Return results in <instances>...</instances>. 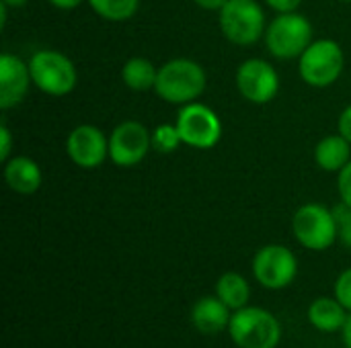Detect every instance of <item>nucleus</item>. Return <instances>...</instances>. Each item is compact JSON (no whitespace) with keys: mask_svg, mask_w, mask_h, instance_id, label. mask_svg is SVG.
Returning a JSON list of instances; mask_svg holds the SVG:
<instances>
[{"mask_svg":"<svg viewBox=\"0 0 351 348\" xmlns=\"http://www.w3.org/2000/svg\"><path fill=\"white\" fill-rule=\"evenodd\" d=\"M337 191L341 197V203L350 205L351 207V160L343 166V170L337 172Z\"/></svg>","mask_w":351,"mask_h":348,"instance_id":"b1692460","label":"nucleus"},{"mask_svg":"<svg viewBox=\"0 0 351 348\" xmlns=\"http://www.w3.org/2000/svg\"><path fill=\"white\" fill-rule=\"evenodd\" d=\"M346 68V53L333 39H315L298 57L300 78L313 88H327L335 84Z\"/></svg>","mask_w":351,"mask_h":348,"instance_id":"f03ea898","label":"nucleus"},{"mask_svg":"<svg viewBox=\"0 0 351 348\" xmlns=\"http://www.w3.org/2000/svg\"><path fill=\"white\" fill-rule=\"evenodd\" d=\"M10 152H12V133L6 127V123L2 121V125H0V160L8 162L10 160Z\"/></svg>","mask_w":351,"mask_h":348,"instance_id":"393cba45","label":"nucleus"},{"mask_svg":"<svg viewBox=\"0 0 351 348\" xmlns=\"http://www.w3.org/2000/svg\"><path fill=\"white\" fill-rule=\"evenodd\" d=\"M206 84L208 76L202 64L189 57H175L158 68L154 92L162 101L183 107L195 103L204 94Z\"/></svg>","mask_w":351,"mask_h":348,"instance_id":"f257e3e1","label":"nucleus"},{"mask_svg":"<svg viewBox=\"0 0 351 348\" xmlns=\"http://www.w3.org/2000/svg\"><path fill=\"white\" fill-rule=\"evenodd\" d=\"M175 125L181 142L195 150H210L222 137V121L218 113L197 101L179 109Z\"/></svg>","mask_w":351,"mask_h":348,"instance_id":"6e6552de","label":"nucleus"},{"mask_svg":"<svg viewBox=\"0 0 351 348\" xmlns=\"http://www.w3.org/2000/svg\"><path fill=\"white\" fill-rule=\"evenodd\" d=\"M6 14H8V6L0 0V27L6 25Z\"/></svg>","mask_w":351,"mask_h":348,"instance_id":"2f4dec72","label":"nucleus"},{"mask_svg":"<svg viewBox=\"0 0 351 348\" xmlns=\"http://www.w3.org/2000/svg\"><path fill=\"white\" fill-rule=\"evenodd\" d=\"M343 343H346V347L351 348V316L348 318L346 326H343Z\"/></svg>","mask_w":351,"mask_h":348,"instance_id":"c756f323","label":"nucleus"},{"mask_svg":"<svg viewBox=\"0 0 351 348\" xmlns=\"http://www.w3.org/2000/svg\"><path fill=\"white\" fill-rule=\"evenodd\" d=\"M237 88L245 101L253 105H267L280 92V74L269 62L251 57L237 70Z\"/></svg>","mask_w":351,"mask_h":348,"instance_id":"9b49d317","label":"nucleus"},{"mask_svg":"<svg viewBox=\"0 0 351 348\" xmlns=\"http://www.w3.org/2000/svg\"><path fill=\"white\" fill-rule=\"evenodd\" d=\"M296 254L282 244H267L253 258V275L265 289L278 291L288 287L296 279Z\"/></svg>","mask_w":351,"mask_h":348,"instance_id":"1a4fd4ad","label":"nucleus"},{"mask_svg":"<svg viewBox=\"0 0 351 348\" xmlns=\"http://www.w3.org/2000/svg\"><path fill=\"white\" fill-rule=\"evenodd\" d=\"M313 41V25L300 12L278 14L265 29L267 51L278 59L300 57Z\"/></svg>","mask_w":351,"mask_h":348,"instance_id":"7ed1b4c3","label":"nucleus"},{"mask_svg":"<svg viewBox=\"0 0 351 348\" xmlns=\"http://www.w3.org/2000/svg\"><path fill=\"white\" fill-rule=\"evenodd\" d=\"M33 84L49 96H66L76 88L78 72L70 57L56 49L35 51L29 59Z\"/></svg>","mask_w":351,"mask_h":348,"instance_id":"20e7f679","label":"nucleus"},{"mask_svg":"<svg viewBox=\"0 0 351 348\" xmlns=\"http://www.w3.org/2000/svg\"><path fill=\"white\" fill-rule=\"evenodd\" d=\"M4 180L10 191L19 195H33L43 183V172L33 158L14 156L4 162Z\"/></svg>","mask_w":351,"mask_h":348,"instance_id":"4468645a","label":"nucleus"},{"mask_svg":"<svg viewBox=\"0 0 351 348\" xmlns=\"http://www.w3.org/2000/svg\"><path fill=\"white\" fill-rule=\"evenodd\" d=\"M158 68L146 57H130L121 68V80L130 90L146 92L154 90Z\"/></svg>","mask_w":351,"mask_h":348,"instance_id":"a211bd4d","label":"nucleus"},{"mask_svg":"<svg viewBox=\"0 0 351 348\" xmlns=\"http://www.w3.org/2000/svg\"><path fill=\"white\" fill-rule=\"evenodd\" d=\"M341 2H351V0H341Z\"/></svg>","mask_w":351,"mask_h":348,"instance_id":"473e14b6","label":"nucleus"},{"mask_svg":"<svg viewBox=\"0 0 351 348\" xmlns=\"http://www.w3.org/2000/svg\"><path fill=\"white\" fill-rule=\"evenodd\" d=\"M230 338L241 348H276L282 338V326L274 314L261 308H243L230 318Z\"/></svg>","mask_w":351,"mask_h":348,"instance_id":"423d86ee","label":"nucleus"},{"mask_svg":"<svg viewBox=\"0 0 351 348\" xmlns=\"http://www.w3.org/2000/svg\"><path fill=\"white\" fill-rule=\"evenodd\" d=\"M294 238L308 250L323 252L337 242V224L333 209L321 203L302 205L292 217Z\"/></svg>","mask_w":351,"mask_h":348,"instance_id":"0eeeda50","label":"nucleus"},{"mask_svg":"<svg viewBox=\"0 0 351 348\" xmlns=\"http://www.w3.org/2000/svg\"><path fill=\"white\" fill-rule=\"evenodd\" d=\"M220 12V31L234 45H253L265 37V12L257 0H228Z\"/></svg>","mask_w":351,"mask_h":348,"instance_id":"39448f33","label":"nucleus"},{"mask_svg":"<svg viewBox=\"0 0 351 348\" xmlns=\"http://www.w3.org/2000/svg\"><path fill=\"white\" fill-rule=\"evenodd\" d=\"M230 308L216 297H202L191 310V322L202 334H218L230 324Z\"/></svg>","mask_w":351,"mask_h":348,"instance_id":"2eb2a0df","label":"nucleus"},{"mask_svg":"<svg viewBox=\"0 0 351 348\" xmlns=\"http://www.w3.org/2000/svg\"><path fill=\"white\" fill-rule=\"evenodd\" d=\"M333 215L337 224V240L346 248H351V207L346 203H339L337 207H333Z\"/></svg>","mask_w":351,"mask_h":348,"instance_id":"4be33fe9","label":"nucleus"},{"mask_svg":"<svg viewBox=\"0 0 351 348\" xmlns=\"http://www.w3.org/2000/svg\"><path fill=\"white\" fill-rule=\"evenodd\" d=\"M8 8H23L29 0H2Z\"/></svg>","mask_w":351,"mask_h":348,"instance_id":"7c9ffc66","label":"nucleus"},{"mask_svg":"<svg viewBox=\"0 0 351 348\" xmlns=\"http://www.w3.org/2000/svg\"><path fill=\"white\" fill-rule=\"evenodd\" d=\"M350 160L351 144L341 133L323 137L315 148V162L325 172H339Z\"/></svg>","mask_w":351,"mask_h":348,"instance_id":"dca6fc26","label":"nucleus"},{"mask_svg":"<svg viewBox=\"0 0 351 348\" xmlns=\"http://www.w3.org/2000/svg\"><path fill=\"white\" fill-rule=\"evenodd\" d=\"M33 84L29 62H23L14 53H2L0 57V109L8 111L21 105Z\"/></svg>","mask_w":351,"mask_h":348,"instance_id":"ddd939ff","label":"nucleus"},{"mask_svg":"<svg viewBox=\"0 0 351 348\" xmlns=\"http://www.w3.org/2000/svg\"><path fill=\"white\" fill-rule=\"evenodd\" d=\"M335 299L351 312V269H346L335 281Z\"/></svg>","mask_w":351,"mask_h":348,"instance_id":"5701e85b","label":"nucleus"},{"mask_svg":"<svg viewBox=\"0 0 351 348\" xmlns=\"http://www.w3.org/2000/svg\"><path fill=\"white\" fill-rule=\"evenodd\" d=\"M86 2L101 18L111 23L128 21L140 8V0H86Z\"/></svg>","mask_w":351,"mask_h":348,"instance_id":"aec40b11","label":"nucleus"},{"mask_svg":"<svg viewBox=\"0 0 351 348\" xmlns=\"http://www.w3.org/2000/svg\"><path fill=\"white\" fill-rule=\"evenodd\" d=\"M216 295L230 310H243L249 304L251 287L241 273H224L216 283Z\"/></svg>","mask_w":351,"mask_h":348,"instance_id":"6ab92c4d","label":"nucleus"},{"mask_svg":"<svg viewBox=\"0 0 351 348\" xmlns=\"http://www.w3.org/2000/svg\"><path fill=\"white\" fill-rule=\"evenodd\" d=\"M47 2L60 10H74L82 4V0H47Z\"/></svg>","mask_w":351,"mask_h":348,"instance_id":"c85d7f7f","label":"nucleus"},{"mask_svg":"<svg viewBox=\"0 0 351 348\" xmlns=\"http://www.w3.org/2000/svg\"><path fill=\"white\" fill-rule=\"evenodd\" d=\"M265 4L274 8L278 14H284V12H296L302 0H265Z\"/></svg>","mask_w":351,"mask_h":348,"instance_id":"a878e982","label":"nucleus"},{"mask_svg":"<svg viewBox=\"0 0 351 348\" xmlns=\"http://www.w3.org/2000/svg\"><path fill=\"white\" fill-rule=\"evenodd\" d=\"M66 154L76 166L95 170L109 158V137L95 125H78L66 137Z\"/></svg>","mask_w":351,"mask_h":348,"instance_id":"f8f14e48","label":"nucleus"},{"mask_svg":"<svg viewBox=\"0 0 351 348\" xmlns=\"http://www.w3.org/2000/svg\"><path fill=\"white\" fill-rule=\"evenodd\" d=\"M199 8L204 10H222V6L228 2V0H193Z\"/></svg>","mask_w":351,"mask_h":348,"instance_id":"cd10ccee","label":"nucleus"},{"mask_svg":"<svg viewBox=\"0 0 351 348\" xmlns=\"http://www.w3.org/2000/svg\"><path fill=\"white\" fill-rule=\"evenodd\" d=\"M181 135L177 125L173 123H162L152 131V150L160 152V154H171L181 146Z\"/></svg>","mask_w":351,"mask_h":348,"instance_id":"412c9836","label":"nucleus"},{"mask_svg":"<svg viewBox=\"0 0 351 348\" xmlns=\"http://www.w3.org/2000/svg\"><path fill=\"white\" fill-rule=\"evenodd\" d=\"M308 322L317 330H321V332H337V330H343V326L348 322L346 308L337 299L319 297L308 308Z\"/></svg>","mask_w":351,"mask_h":348,"instance_id":"f3484780","label":"nucleus"},{"mask_svg":"<svg viewBox=\"0 0 351 348\" xmlns=\"http://www.w3.org/2000/svg\"><path fill=\"white\" fill-rule=\"evenodd\" d=\"M152 150V131L140 121H123L109 135V158L119 168L138 166Z\"/></svg>","mask_w":351,"mask_h":348,"instance_id":"9d476101","label":"nucleus"},{"mask_svg":"<svg viewBox=\"0 0 351 348\" xmlns=\"http://www.w3.org/2000/svg\"><path fill=\"white\" fill-rule=\"evenodd\" d=\"M337 133H341V135L351 144V105H348V107L341 111V115H339Z\"/></svg>","mask_w":351,"mask_h":348,"instance_id":"bb28decb","label":"nucleus"}]
</instances>
